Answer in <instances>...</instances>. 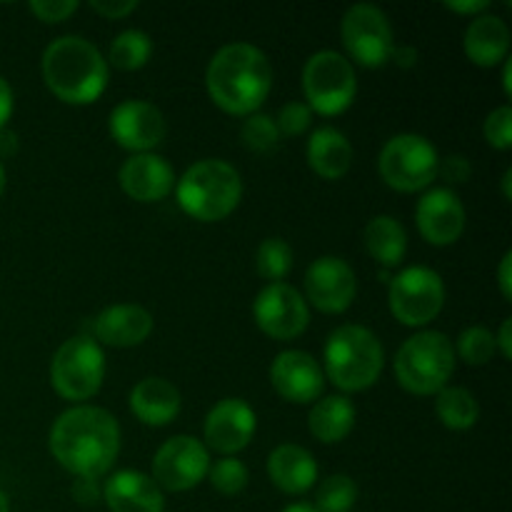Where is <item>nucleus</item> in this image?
<instances>
[{
	"mask_svg": "<svg viewBox=\"0 0 512 512\" xmlns=\"http://www.w3.org/2000/svg\"><path fill=\"white\" fill-rule=\"evenodd\" d=\"M50 453L75 478H103L120 453V425L105 408L73 405L50 428Z\"/></svg>",
	"mask_w": 512,
	"mask_h": 512,
	"instance_id": "f257e3e1",
	"label": "nucleus"
},
{
	"mask_svg": "<svg viewBox=\"0 0 512 512\" xmlns=\"http://www.w3.org/2000/svg\"><path fill=\"white\" fill-rule=\"evenodd\" d=\"M205 88L213 103L230 115H253L273 88L268 55L250 43L223 45L205 70Z\"/></svg>",
	"mask_w": 512,
	"mask_h": 512,
	"instance_id": "f03ea898",
	"label": "nucleus"
},
{
	"mask_svg": "<svg viewBox=\"0 0 512 512\" xmlns=\"http://www.w3.org/2000/svg\"><path fill=\"white\" fill-rule=\"evenodd\" d=\"M40 68L50 93L63 103H95L108 88V60L83 35L55 38L45 48Z\"/></svg>",
	"mask_w": 512,
	"mask_h": 512,
	"instance_id": "7ed1b4c3",
	"label": "nucleus"
},
{
	"mask_svg": "<svg viewBox=\"0 0 512 512\" xmlns=\"http://www.w3.org/2000/svg\"><path fill=\"white\" fill-rule=\"evenodd\" d=\"M175 198L183 213L200 223L223 220L243 198V180L230 163L218 158L198 160L175 180Z\"/></svg>",
	"mask_w": 512,
	"mask_h": 512,
	"instance_id": "20e7f679",
	"label": "nucleus"
},
{
	"mask_svg": "<svg viewBox=\"0 0 512 512\" xmlns=\"http://www.w3.org/2000/svg\"><path fill=\"white\" fill-rule=\"evenodd\" d=\"M385 353L378 335L363 325H340L325 343V375L345 393H360L378 383Z\"/></svg>",
	"mask_w": 512,
	"mask_h": 512,
	"instance_id": "39448f33",
	"label": "nucleus"
},
{
	"mask_svg": "<svg viewBox=\"0 0 512 512\" xmlns=\"http://www.w3.org/2000/svg\"><path fill=\"white\" fill-rule=\"evenodd\" d=\"M455 373V350L448 335L423 330L400 345L395 355L398 383L413 395H435Z\"/></svg>",
	"mask_w": 512,
	"mask_h": 512,
	"instance_id": "423d86ee",
	"label": "nucleus"
},
{
	"mask_svg": "<svg viewBox=\"0 0 512 512\" xmlns=\"http://www.w3.org/2000/svg\"><path fill=\"white\" fill-rule=\"evenodd\" d=\"M105 378V353L93 335H75L65 340L50 363V383L55 393L70 403L90 400Z\"/></svg>",
	"mask_w": 512,
	"mask_h": 512,
	"instance_id": "0eeeda50",
	"label": "nucleus"
},
{
	"mask_svg": "<svg viewBox=\"0 0 512 512\" xmlns=\"http://www.w3.org/2000/svg\"><path fill=\"white\" fill-rule=\"evenodd\" d=\"M438 150L425 135H393L380 150L378 168L385 185L400 193H418L438 178Z\"/></svg>",
	"mask_w": 512,
	"mask_h": 512,
	"instance_id": "6e6552de",
	"label": "nucleus"
},
{
	"mask_svg": "<svg viewBox=\"0 0 512 512\" xmlns=\"http://www.w3.org/2000/svg\"><path fill=\"white\" fill-rule=\"evenodd\" d=\"M303 93L308 108L320 115H340L350 108L358 93L353 63L335 50L310 55L303 68Z\"/></svg>",
	"mask_w": 512,
	"mask_h": 512,
	"instance_id": "1a4fd4ad",
	"label": "nucleus"
},
{
	"mask_svg": "<svg viewBox=\"0 0 512 512\" xmlns=\"http://www.w3.org/2000/svg\"><path fill=\"white\" fill-rule=\"evenodd\" d=\"M390 313L408 328H423L440 315L445 305V283L433 268L413 265L390 280Z\"/></svg>",
	"mask_w": 512,
	"mask_h": 512,
	"instance_id": "9d476101",
	"label": "nucleus"
},
{
	"mask_svg": "<svg viewBox=\"0 0 512 512\" xmlns=\"http://www.w3.org/2000/svg\"><path fill=\"white\" fill-rule=\"evenodd\" d=\"M340 35L350 58L365 68H380L393 58V28L378 5L358 3L345 10Z\"/></svg>",
	"mask_w": 512,
	"mask_h": 512,
	"instance_id": "9b49d317",
	"label": "nucleus"
},
{
	"mask_svg": "<svg viewBox=\"0 0 512 512\" xmlns=\"http://www.w3.org/2000/svg\"><path fill=\"white\" fill-rule=\"evenodd\" d=\"M210 453L193 435H175L165 440L153 460V480L160 490L185 493L208 478Z\"/></svg>",
	"mask_w": 512,
	"mask_h": 512,
	"instance_id": "f8f14e48",
	"label": "nucleus"
},
{
	"mask_svg": "<svg viewBox=\"0 0 512 512\" xmlns=\"http://www.w3.org/2000/svg\"><path fill=\"white\" fill-rule=\"evenodd\" d=\"M253 318L273 340H293L308 328L310 308L293 285L268 283L253 300Z\"/></svg>",
	"mask_w": 512,
	"mask_h": 512,
	"instance_id": "ddd939ff",
	"label": "nucleus"
},
{
	"mask_svg": "<svg viewBox=\"0 0 512 512\" xmlns=\"http://www.w3.org/2000/svg\"><path fill=\"white\" fill-rule=\"evenodd\" d=\"M355 293V270L338 255H323L305 270V303L318 308L320 313H345L353 305Z\"/></svg>",
	"mask_w": 512,
	"mask_h": 512,
	"instance_id": "4468645a",
	"label": "nucleus"
},
{
	"mask_svg": "<svg viewBox=\"0 0 512 512\" xmlns=\"http://www.w3.org/2000/svg\"><path fill=\"white\" fill-rule=\"evenodd\" d=\"M110 135L115 143L133 153H153L165 138V118L160 108L148 100H123L108 118Z\"/></svg>",
	"mask_w": 512,
	"mask_h": 512,
	"instance_id": "2eb2a0df",
	"label": "nucleus"
},
{
	"mask_svg": "<svg viewBox=\"0 0 512 512\" xmlns=\"http://www.w3.org/2000/svg\"><path fill=\"white\" fill-rule=\"evenodd\" d=\"M255 410L243 398H223L210 408L205 418V448L223 458H233L255 435Z\"/></svg>",
	"mask_w": 512,
	"mask_h": 512,
	"instance_id": "dca6fc26",
	"label": "nucleus"
},
{
	"mask_svg": "<svg viewBox=\"0 0 512 512\" xmlns=\"http://www.w3.org/2000/svg\"><path fill=\"white\" fill-rule=\"evenodd\" d=\"M270 383L288 403H313L325 388V373L313 355L303 350H285L270 365Z\"/></svg>",
	"mask_w": 512,
	"mask_h": 512,
	"instance_id": "f3484780",
	"label": "nucleus"
},
{
	"mask_svg": "<svg viewBox=\"0 0 512 512\" xmlns=\"http://www.w3.org/2000/svg\"><path fill=\"white\" fill-rule=\"evenodd\" d=\"M415 223L430 245H453L465 230V208L450 188H433L418 200Z\"/></svg>",
	"mask_w": 512,
	"mask_h": 512,
	"instance_id": "a211bd4d",
	"label": "nucleus"
},
{
	"mask_svg": "<svg viewBox=\"0 0 512 512\" xmlns=\"http://www.w3.org/2000/svg\"><path fill=\"white\" fill-rule=\"evenodd\" d=\"M120 188L138 203H158L175 188V170L163 155L135 153L123 163L118 173Z\"/></svg>",
	"mask_w": 512,
	"mask_h": 512,
	"instance_id": "6ab92c4d",
	"label": "nucleus"
},
{
	"mask_svg": "<svg viewBox=\"0 0 512 512\" xmlns=\"http://www.w3.org/2000/svg\"><path fill=\"white\" fill-rule=\"evenodd\" d=\"M153 333V315L135 303L108 305L93 320L95 343L110 348H135Z\"/></svg>",
	"mask_w": 512,
	"mask_h": 512,
	"instance_id": "aec40b11",
	"label": "nucleus"
},
{
	"mask_svg": "<svg viewBox=\"0 0 512 512\" xmlns=\"http://www.w3.org/2000/svg\"><path fill=\"white\" fill-rule=\"evenodd\" d=\"M103 500L110 512H163L165 498L150 475L118 470L103 485Z\"/></svg>",
	"mask_w": 512,
	"mask_h": 512,
	"instance_id": "412c9836",
	"label": "nucleus"
},
{
	"mask_svg": "<svg viewBox=\"0 0 512 512\" xmlns=\"http://www.w3.org/2000/svg\"><path fill=\"white\" fill-rule=\"evenodd\" d=\"M180 405H183L180 390L170 380L158 378V375L143 378L130 390V410L143 425L163 428V425L173 423L180 413Z\"/></svg>",
	"mask_w": 512,
	"mask_h": 512,
	"instance_id": "4be33fe9",
	"label": "nucleus"
},
{
	"mask_svg": "<svg viewBox=\"0 0 512 512\" xmlns=\"http://www.w3.org/2000/svg\"><path fill=\"white\" fill-rule=\"evenodd\" d=\"M463 48L468 60H473L480 68H493V65L508 60L510 50V28L500 15L483 13L475 15L465 28Z\"/></svg>",
	"mask_w": 512,
	"mask_h": 512,
	"instance_id": "5701e85b",
	"label": "nucleus"
},
{
	"mask_svg": "<svg viewBox=\"0 0 512 512\" xmlns=\"http://www.w3.org/2000/svg\"><path fill=\"white\" fill-rule=\"evenodd\" d=\"M268 478L283 493L303 495L318 480V463L303 445L283 443L268 455Z\"/></svg>",
	"mask_w": 512,
	"mask_h": 512,
	"instance_id": "b1692460",
	"label": "nucleus"
},
{
	"mask_svg": "<svg viewBox=\"0 0 512 512\" xmlns=\"http://www.w3.org/2000/svg\"><path fill=\"white\" fill-rule=\"evenodd\" d=\"M305 155H308L310 168L325 180L343 178L353 165V145L338 128H330V125L313 130Z\"/></svg>",
	"mask_w": 512,
	"mask_h": 512,
	"instance_id": "393cba45",
	"label": "nucleus"
},
{
	"mask_svg": "<svg viewBox=\"0 0 512 512\" xmlns=\"http://www.w3.org/2000/svg\"><path fill=\"white\" fill-rule=\"evenodd\" d=\"M355 405L345 395H328L313 405L308 415V428L320 443H340L355 428Z\"/></svg>",
	"mask_w": 512,
	"mask_h": 512,
	"instance_id": "a878e982",
	"label": "nucleus"
},
{
	"mask_svg": "<svg viewBox=\"0 0 512 512\" xmlns=\"http://www.w3.org/2000/svg\"><path fill=\"white\" fill-rule=\"evenodd\" d=\"M365 248L385 268H393L405 260L408 253V233L403 223L393 215H375L365 225Z\"/></svg>",
	"mask_w": 512,
	"mask_h": 512,
	"instance_id": "bb28decb",
	"label": "nucleus"
},
{
	"mask_svg": "<svg viewBox=\"0 0 512 512\" xmlns=\"http://www.w3.org/2000/svg\"><path fill=\"white\" fill-rule=\"evenodd\" d=\"M435 413L448 430H470L480 418V405L468 388L445 385L435 393Z\"/></svg>",
	"mask_w": 512,
	"mask_h": 512,
	"instance_id": "cd10ccee",
	"label": "nucleus"
},
{
	"mask_svg": "<svg viewBox=\"0 0 512 512\" xmlns=\"http://www.w3.org/2000/svg\"><path fill=\"white\" fill-rule=\"evenodd\" d=\"M150 53H153V40L145 30L130 28L115 35L110 43L108 63L118 70H138L148 63Z\"/></svg>",
	"mask_w": 512,
	"mask_h": 512,
	"instance_id": "c85d7f7f",
	"label": "nucleus"
},
{
	"mask_svg": "<svg viewBox=\"0 0 512 512\" xmlns=\"http://www.w3.org/2000/svg\"><path fill=\"white\" fill-rule=\"evenodd\" d=\"M255 268L268 283H283L293 268V248L283 238H265L255 255Z\"/></svg>",
	"mask_w": 512,
	"mask_h": 512,
	"instance_id": "c756f323",
	"label": "nucleus"
},
{
	"mask_svg": "<svg viewBox=\"0 0 512 512\" xmlns=\"http://www.w3.org/2000/svg\"><path fill=\"white\" fill-rule=\"evenodd\" d=\"M358 500V485L348 475H330L315 495L313 508L318 512H350Z\"/></svg>",
	"mask_w": 512,
	"mask_h": 512,
	"instance_id": "7c9ffc66",
	"label": "nucleus"
},
{
	"mask_svg": "<svg viewBox=\"0 0 512 512\" xmlns=\"http://www.w3.org/2000/svg\"><path fill=\"white\" fill-rule=\"evenodd\" d=\"M455 358L465 360L468 365H485L498 353L495 348V335L483 325H470L455 340Z\"/></svg>",
	"mask_w": 512,
	"mask_h": 512,
	"instance_id": "2f4dec72",
	"label": "nucleus"
},
{
	"mask_svg": "<svg viewBox=\"0 0 512 512\" xmlns=\"http://www.w3.org/2000/svg\"><path fill=\"white\" fill-rule=\"evenodd\" d=\"M240 138H243L245 148L253 150V153H270L278 145L280 133L270 115L253 113L245 118L243 128H240Z\"/></svg>",
	"mask_w": 512,
	"mask_h": 512,
	"instance_id": "473e14b6",
	"label": "nucleus"
},
{
	"mask_svg": "<svg viewBox=\"0 0 512 512\" xmlns=\"http://www.w3.org/2000/svg\"><path fill=\"white\" fill-rule=\"evenodd\" d=\"M208 480L220 495H238L248 485V468L238 458H220L210 465Z\"/></svg>",
	"mask_w": 512,
	"mask_h": 512,
	"instance_id": "72a5a7b5",
	"label": "nucleus"
},
{
	"mask_svg": "<svg viewBox=\"0 0 512 512\" xmlns=\"http://www.w3.org/2000/svg\"><path fill=\"white\" fill-rule=\"evenodd\" d=\"M485 140L498 150L512 148V110L510 105H500L485 118Z\"/></svg>",
	"mask_w": 512,
	"mask_h": 512,
	"instance_id": "f704fd0d",
	"label": "nucleus"
},
{
	"mask_svg": "<svg viewBox=\"0 0 512 512\" xmlns=\"http://www.w3.org/2000/svg\"><path fill=\"white\" fill-rule=\"evenodd\" d=\"M310 113H313V110H310L305 103H298V100H293V103H285L283 108H280L278 118H275L278 133L280 135L305 133V130L310 128Z\"/></svg>",
	"mask_w": 512,
	"mask_h": 512,
	"instance_id": "c9c22d12",
	"label": "nucleus"
},
{
	"mask_svg": "<svg viewBox=\"0 0 512 512\" xmlns=\"http://www.w3.org/2000/svg\"><path fill=\"white\" fill-rule=\"evenodd\" d=\"M28 8L43 23H63L68 15H73L78 10V3L75 0H33Z\"/></svg>",
	"mask_w": 512,
	"mask_h": 512,
	"instance_id": "e433bc0d",
	"label": "nucleus"
},
{
	"mask_svg": "<svg viewBox=\"0 0 512 512\" xmlns=\"http://www.w3.org/2000/svg\"><path fill=\"white\" fill-rule=\"evenodd\" d=\"M90 10L108 20H118L138 10L135 0H90Z\"/></svg>",
	"mask_w": 512,
	"mask_h": 512,
	"instance_id": "4c0bfd02",
	"label": "nucleus"
},
{
	"mask_svg": "<svg viewBox=\"0 0 512 512\" xmlns=\"http://www.w3.org/2000/svg\"><path fill=\"white\" fill-rule=\"evenodd\" d=\"M470 163L468 158H463V155H450V158L440 160L438 165V173L445 175V180H450V183H465V180L470 178Z\"/></svg>",
	"mask_w": 512,
	"mask_h": 512,
	"instance_id": "58836bf2",
	"label": "nucleus"
},
{
	"mask_svg": "<svg viewBox=\"0 0 512 512\" xmlns=\"http://www.w3.org/2000/svg\"><path fill=\"white\" fill-rule=\"evenodd\" d=\"M73 498L83 505H95L103 498V488L93 478H78L73 485Z\"/></svg>",
	"mask_w": 512,
	"mask_h": 512,
	"instance_id": "ea45409f",
	"label": "nucleus"
},
{
	"mask_svg": "<svg viewBox=\"0 0 512 512\" xmlns=\"http://www.w3.org/2000/svg\"><path fill=\"white\" fill-rule=\"evenodd\" d=\"M10 115H13V88H10L8 80L0 75V130L8 125Z\"/></svg>",
	"mask_w": 512,
	"mask_h": 512,
	"instance_id": "a19ab883",
	"label": "nucleus"
},
{
	"mask_svg": "<svg viewBox=\"0 0 512 512\" xmlns=\"http://www.w3.org/2000/svg\"><path fill=\"white\" fill-rule=\"evenodd\" d=\"M510 265H512V253L503 255V260H500V268H498V285H500V293H503L505 300H510L512 295V280H510Z\"/></svg>",
	"mask_w": 512,
	"mask_h": 512,
	"instance_id": "79ce46f5",
	"label": "nucleus"
},
{
	"mask_svg": "<svg viewBox=\"0 0 512 512\" xmlns=\"http://www.w3.org/2000/svg\"><path fill=\"white\" fill-rule=\"evenodd\" d=\"M510 333H512V320L505 318L503 325H500V333L495 335V348H498L500 353H503L505 360L512 358V338H510Z\"/></svg>",
	"mask_w": 512,
	"mask_h": 512,
	"instance_id": "37998d69",
	"label": "nucleus"
},
{
	"mask_svg": "<svg viewBox=\"0 0 512 512\" xmlns=\"http://www.w3.org/2000/svg\"><path fill=\"white\" fill-rule=\"evenodd\" d=\"M445 8L453 10V13L483 15L490 8V3H485V0H463V3H445Z\"/></svg>",
	"mask_w": 512,
	"mask_h": 512,
	"instance_id": "c03bdc74",
	"label": "nucleus"
},
{
	"mask_svg": "<svg viewBox=\"0 0 512 512\" xmlns=\"http://www.w3.org/2000/svg\"><path fill=\"white\" fill-rule=\"evenodd\" d=\"M15 133H10V130H0V158H5V155H13L15 153Z\"/></svg>",
	"mask_w": 512,
	"mask_h": 512,
	"instance_id": "a18cd8bd",
	"label": "nucleus"
},
{
	"mask_svg": "<svg viewBox=\"0 0 512 512\" xmlns=\"http://www.w3.org/2000/svg\"><path fill=\"white\" fill-rule=\"evenodd\" d=\"M283 512H318V510L308 503H293V505H288Z\"/></svg>",
	"mask_w": 512,
	"mask_h": 512,
	"instance_id": "49530a36",
	"label": "nucleus"
},
{
	"mask_svg": "<svg viewBox=\"0 0 512 512\" xmlns=\"http://www.w3.org/2000/svg\"><path fill=\"white\" fill-rule=\"evenodd\" d=\"M510 180H512V170L508 168V170H505V175H503V195H505V198H508L510 200Z\"/></svg>",
	"mask_w": 512,
	"mask_h": 512,
	"instance_id": "de8ad7c7",
	"label": "nucleus"
},
{
	"mask_svg": "<svg viewBox=\"0 0 512 512\" xmlns=\"http://www.w3.org/2000/svg\"><path fill=\"white\" fill-rule=\"evenodd\" d=\"M0 512H10V500L3 490H0Z\"/></svg>",
	"mask_w": 512,
	"mask_h": 512,
	"instance_id": "09e8293b",
	"label": "nucleus"
},
{
	"mask_svg": "<svg viewBox=\"0 0 512 512\" xmlns=\"http://www.w3.org/2000/svg\"><path fill=\"white\" fill-rule=\"evenodd\" d=\"M503 83H505V93L510 95V63H505V73H503Z\"/></svg>",
	"mask_w": 512,
	"mask_h": 512,
	"instance_id": "8fccbe9b",
	"label": "nucleus"
},
{
	"mask_svg": "<svg viewBox=\"0 0 512 512\" xmlns=\"http://www.w3.org/2000/svg\"><path fill=\"white\" fill-rule=\"evenodd\" d=\"M3 193H5V168L3 163H0V198H3Z\"/></svg>",
	"mask_w": 512,
	"mask_h": 512,
	"instance_id": "3c124183",
	"label": "nucleus"
}]
</instances>
